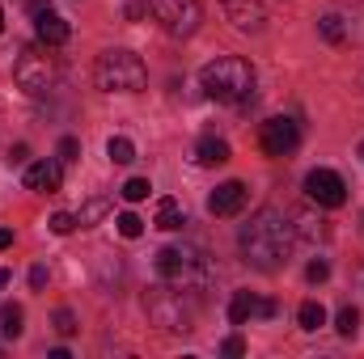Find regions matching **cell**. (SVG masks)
<instances>
[{"label": "cell", "mask_w": 364, "mask_h": 359, "mask_svg": "<svg viewBox=\"0 0 364 359\" xmlns=\"http://www.w3.org/2000/svg\"><path fill=\"white\" fill-rule=\"evenodd\" d=\"M292 241H296V224L279 211V207H263L250 216V224L242 228L237 245H242V258L255 270H279L292 254Z\"/></svg>", "instance_id": "1"}, {"label": "cell", "mask_w": 364, "mask_h": 359, "mask_svg": "<svg viewBox=\"0 0 364 359\" xmlns=\"http://www.w3.org/2000/svg\"><path fill=\"white\" fill-rule=\"evenodd\" d=\"M199 85L212 101H246L255 93V68L242 55H220L199 72Z\"/></svg>", "instance_id": "2"}, {"label": "cell", "mask_w": 364, "mask_h": 359, "mask_svg": "<svg viewBox=\"0 0 364 359\" xmlns=\"http://www.w3.org/2000/svg\"><path fill=\"white\" fill-rule=\"evenodd\" d=\"M157 275L182 292H199L212 283V263L199 245H166L157 254Z\"/></svg>", "instance_id": "3"}, {"label": "cell", "mask_w": 364, "mask_h": 359, "mask_svg": "<svg viewBox=\"0 0 364 359\" xmlns=\"http://www.w3.org/2000/svg\"><path fill=\"white\" fill-rule=\"evenodd\" d=\"M93 81H97V89H106V93H140L144 81H149V72H144L140 55L114 47V51H102V55H97Z\"/></svg>", "instance_id": "4"}, {"label": "cell", "mask_w": 364, "mask_h": 359, "mask_svg": "<svg viewBox=\"0 0 364 359\" xmlns=\"http://www.w3.org/2000/svg\"><path fill=\"white\" fill-rule=\"evenodd\" d=\"M144 309H149L153 326H161V330H170V334H186V330H195V326H191V321H195L191 292H182V287H174V283L153 287V292L144 296Z\"/></svg>", "instance_id": "5"}, {"label": "cell", "mask_w": 364, "mask_h": 359, "mask_svg": "<svg viewBox=\"0 0 364 359\" xmlns=\"http://www.w3.org/2000/svg\"><path fill=\"white\" fill-rule=\"evenodd\" d=\"M13 81H17V89L30 93V97H38V93H47L55 81H60V68H55V55H51V47H26L21 55H17V64H13Z\"/></svg>", "instance_id": "6"}, {"label": "cell", "mask_w": 364, "mask_h": 359, "mask_svg": "<svg viewBox=\"0 0 364 359\" xmlns=\"http://www.w3.org/2000/svg\"><path fill=\"white\" fill-rule=\"evenodd\" d=\"M153 13L161 17L170 38H191L203 21V4L199 0H153Z\"/></svg>", "instance_id": "7"}, {"label": "cell", "mask_w": 364, "mask_h": 359, "mask_svg": "<svg viewBox=\"0 0 364 359\" xmlns=\"http://www.w3.org/2000/svg\"><path fill=\"white\" fill-rule=\"evenodd\" d=\"M296 144H301V123L288 118V114L267 118L263 131H259V148H263L267 157H288V153H296Z\"/></svg>", "instance_id": "8"}, {"label": "cell", "mask_w": 364, "mask_h": 359, "mask_svg": "<svg viewBox=\"0 0 364 359\" xmlns=\"http://www.w3.org/2000/svg\"><path fill=\"white\" fill-rule=\"evenodd\" d=\"M305 194L318 203V207H343L348 203V186L335 170H309L305 174Z\"/></svg>", "instance_id": "9"}, {"label": "cell", "mask_w": 364, "mask_h": 359, "mask_svg": "<svg viewBox=\"0 0 364 359\" xmlns=\"http://www.w3.org/2000/svg\"><path fill=\"white\" fill-rule=\"evenodd\" d=\"M255 317H275V300H259V296H250V292H237V296L229 300V321H233V326H246V321H255Z\"/></svg>", "instance_id": "10"}, {"label": "cell", "mask_w": 364, "mask_h": 359, "mask_svg": "<svg viewBox=\"0 0 364 359\" xmlns=\"http://www.w3.org/2000/svg\"><path fill=\"white\" fill-rule=\"evenodd\" d=\"M246 207V186L242 182H220L212 194H208V211L212 216H237Z\"/></svg>", "instance_id": "11"}, {"label": "cell", "mask_w": 364, "mask_h": 359, "mask_svg": "<svg viewBox=\"0 0 364 359\" xmlns=\"http://www.w3.org/2000/svg\"><path fill=\"white\" fill-rule=\"evenodd\" d=\"M26 186L30 190H43V194H55L60 186H64V165L60 161H34L30 170H26Z\"/></svg>", "instance_id": "12"}, {"label": "cell", "mask_w": 364, "mask_h": 359, "mask_svg": "<svg viewBox=\"0 0 364 359\" xmlns=\"http://www.w3.org/2000/svg\"><path fill=\"white\" fill-rule=\"evenodd\" d=\"M225 13H229V21L237 26V30H246V34H255V30H263V0H225Z\"/></svg>", "instance_id": "13"}, {"label": "cell", "mask_w": 364, "mask_h": 359, "mask_svg": "<svg viewBox=\"0 0 364 359\" xmlns=\"http://www.w3.org/2000/svg\"><path fill=\"white\" fill-rule=\"evenodd\" d=\"M34 34H38V43H43V47H64L73 30H68V21H64L60 13H51V9H47V13H38V17H34Z\"/></svg>", "instance_id": "14"}, {"label": "cell", "mask_w": 364, "mask_h": 359, "mask_svg": "<svg viewBox=\"0 0 364 359\" xmlns=\"http://www.w3.org/2000/svg\"><path fill=\"white\" fill-rule=\"evenodd\" d=\"M195 165H203V170H212V165H225L229 161V144L220 140V136H203L199 144H195Z\"/></svg>", "instance_id": "15"}, {"label": "cell", "mask_w": 364, "mask_h": 359, "mask_svg": "<svg viewBox=\"0 0 364 359\" xmlns=\"http://www.w3.org/2000/svg\"><path fill=\"white\" fill-rule=\"evenodd\" d=\"M157 228H166V233H178L182 224H186V211H182L178 199H161L157 203V220H153Z\"/></svg>", "instance_id": "16"}, {"label": "cell", "mask_w": 364, "mask_h": 359, "mask_svg": "<svg viewBox=\"0 0 364 359\" xmlns=\"http://www.w3.org/2000/svg\"><path fill=\"white\" fill-rule=\"evenodd\" d=\"M106 157H110L114 165H132V161H136V144H132L127 136H110V144H106Z\"/></svg>", "instance_id": "17"}, {"label": "cell", "mask_w": 364, "mask_h": 359, "mask_svg": "<svg viewBox=\"0 0 364 359\" xmlns=\"http://www.w3.org/2000/svg\"><path fill=\"white\" fill-rule=\"evenodd\" d=\"M296 321H301V330H322V326H326V309H322L318 300H305V304L296 309Z\"/></svg>", "instance_id": "18"}, {"label": "cell", "mask_w": 364, "mask_h": 359, "mask_svg": "<svg viewBox=\"0 0 364 359\" xmlns=\"http://www.w3.org/2000/svg\"><path fill=\"white\" fill-rule=\"evenodd\" d=\"M21 321H26V313L17 304H4L0 309V334L4 338H21Z\"/></svg>", "instance_id": "19"}, {"label": "cell", "mask_w": 364, "mask_h": 359, "mask_svg": "<svg viewBox=\"0 0 364 359\" xmlns=\"http://www.w3.org/2000/svg\"><path fill=\"white\" fill-rule=\"evenodd\" d=\"M106 211H110V199H90V203L77 211V224H81V228H93V224H97Z\"/></svg>", "instance_id": "20"}, {"label": "cell", "mask_w": 364, "mask_h": 359, "mask_svg": "<svg viewBox=\"0 0 364 359\" xmlns=\"http://www.w3.org/2000/svg\"><path fill=\"white\" fill-rule=\"evenodd\" d=\"M335 330H339V338H356V330H360V313L348 304V309H339L335 313Z\"/></svg>", "instance_id": "21"}, {"label": "cell", "mask_w": 364, "mask_h": 359, "mask_svg": "<svg viewBox=\"0 0 364 359\" xmlns=\"http://www.w3.org/2000/svg\"><path fill=\"white\" fill-rule=\"evenodd\" d=\"M149 190H153V186H149V178H127L119 194H123L127 203H144V199H149Z\"/></svg>", "instance_id": "22"}, {"label": "cell", "mask_w": 364, "mask_h": 359, "mask_svg": "<svg viewBox=\"0 0 364 359\" xmlns=\"http://www.w3.org/2000/svg\"><path fill=\"white\" fill-rule=\"evenodd\" d=\"M318 30H322L326 43H343V34H348V30H343V17H335V13H326V17L318 21Z\"/></svg>", "instance_id": "23"}, {"label": "cell", "mask_w": 364, "mask_h": 359, "mask_svg": "<svg viewBox=\"0 0 364 359\" xmlns=\"http://www.w3.org/2000/svg\"><path fill=\"white\" fill-rule=\"evenodd\" d=\"M114 224H119V233H123V237H127V241H136V237H140V233H144V220H140V216H136V211H123V216H119V220H114Z\"/></svg>", "instance_id": "24"}, {"label": "cell", "mask_w": 364, "mask_h": 359, "mask_svg": "<svg viewBox=\"0 0 364 359\" xmlns=\"http://www.w3.org/2000/svg\"><path fill=\"white\" fill-rule=\"evenodd\" d=\"M55 153H60V165H73V161L81 157V140H73V136H64Z\"/></svg>", "instance_id": "25"}, {"label": "cell", "mask_w": 364, "mask_h": 359, "mask_svg": "<svg viewBox=\"0 0 364 359\" xmlns=\"http://www.w3.org/2000/svg\"><path fill=\"white\" fill-rule=\"evenodd\" d=\"M73 228H81L73 211H55V216H51V233H60V237H68Z\"/></svg>", "instance_id": "26"}, {"label": "cell", "mask_w": 364, "mask_h": 359, "mask_svg": "<svg viewBox=\"0 0 364 359\" xmlns=\"http://www.w3.org/2000/svg\"><path fill=\"white\" fill-rule=\"evenodd\" d=\"M55 330L68 338V334H77V317H73V309H55Z\"/></svg>", "instance_id": "27"}, {"label": "cell", "mask_w": 364, "mask_h": 359, "mask_svg": "<svg viewBox=\"0 0 364 359\" xmlns=\"http://www.w3.org/2000/svg\"><path fill=\"white\" fill-rule=\"evenodd\" d=\"M326 275H331V263H326V258H314V263L305 267V279H309V283H322Z\"/></svg>", "instance_id": "28"}, {"label": "cell", "mask_w": 364, "mask_h": 359, "mask_svg": "<svg viewBox=\"0 0 364 359\" xmlns=\"http://www.w3.org/2000/svg\"><path fill=\"white\" fill-rule=\"evenodd\" d=\"M149 9H153V0H132V4H127V17L140 21V17H149Z\"/></svg>", "instance_id": "29"}, {"label": "cell", "mask_w": 364, "mask_h": 359, "mask_svg": "<svg viewBox=\"0 0 364 359\" xmlns=\"http://www.w3.org/2000/svg\"><path fill=\"white\" fill-rule=\"evenodd\" d=\"M220 351H225V355H242V351H246V343H242V338H237V334H233V338H225V347H220Z\"/></svg>", "instance_id": "30"}, {"label": "cell", "mask_w": 364, "mask_h": 359, "mask_svg": "<svg viewBox=\"0 0 364 359\" xmlns=\"http://www.w3.org/2000/svg\"><path fill=\"white\" fill-rule=\"evenodd\" d=\"M47 283V267H34L30 270V287H43Z\"/></svg>", "instance_id": "31"}, {"label": "cell", "mask_w": 364, "mask_h": 359, "mask_svg": "<svg viewBox=\"0 0 364 359\" xmlns=\"http://www.w3.org/2000/svg\"><path fill=\"white\" fill-rule=\"evenodd\" d=\"M9 161H13V165H21V161H26V144H17V148L9 153Z\"/></svg>", "instance_id": "32"}, {"label": "cell", "mask_w": 364, "mask_h": 359, "mask_svg": "<svg viewBox=\"0 0 364 359\" xmlns=\"http://www.w3.org/2000/svg\"><path fill=\"white\" fill-rule=\"evenodd\" d=\"M47 9H51V0H30V13H34V17H38V13H47Z\"/></svg>", "instance_id": "33"}, {"label": "cell", "mask_w": 364, "mask_h": 359, "mask_svg": "<svg viewBox=\"0 0 364 359\" xmlns=\"http://www.w3.org/2000/svg\"><path fill=\"white\" fill-rule=\"evenodd\" d=\"M13 245V228H0V250H9Z\"/></svg>", "instance_id": "34"}, {"label": "cell", "mask_w": 364, "mask_h": 359, "mask_svg": "<svg viewBox=\"0 0 364 359\" xmlns=\"http://www.w3.org/2000/svg\"><path fill=\"white\" fill-rule=\"evenodd\" d=\"M4 283H9V270H0V287H4Z\"/></svg>", "instance_id": "35"}, {"label": "cell", "mask_w": 364, "mask_h": 359, "mask_svg": "<svg viewBox=\"0 0 364 359\" xmlns=\"http://www.w3.org/2000/svg\"><path fill=\"white\" fill-rule=\"evenodd\" d=\"M360 161H364V140H360Z\"/></svg>", "instance_id": "36"}, {"label": "cell", "mask_w": 364, "mask_h": 359, "mask_svg": "<svg viewBox=\"0 0 364 359\" xmlns=\"http://www.w3.org/2000/svg\"><path fill=\"white\" fill-rule=\"evenodd\" d=\"M0 30H4V13H0Z\"/></svg>", "instance_id": "37"}]
</instances>
